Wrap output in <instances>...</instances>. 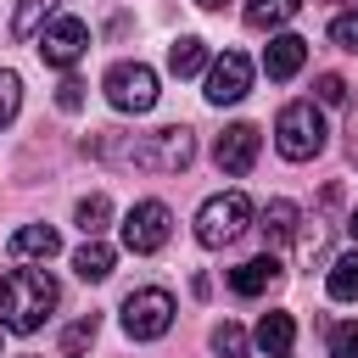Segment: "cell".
<instances>
[{
	"label": "cell",
	"mask_w": 358,
	"mask_h": 358,
	"mask_svg": "<svg viewBox=\"0 0 358 358\" xmlns=\"http://www.w3.org/2000/svg\"><path fill=\"white\" fill-rule=\"evenodd\" d=\"M56 280L45 268H11L0 274V330H17V336H34L50 313H56Z\"/></svg>",
	"instance_id": "obj_1"
},
{
	"label": "cell",
	"mask_w": 358,
	"mask_h": 358,
	"mask_svg": "<svg viewBox=\"0 0 358 358\" xmlns=\"http://www.w3.org/2000/svg\"><path fill=\"white\" fill-rule=\"evenodd\" d=\"M274 151L285 162H313L324 151V112L313 101H291L274 117Z\"/></svg>",
	"instance_id": "obj_2"
},
{
	"label": "cell",
	"mask_w": 358,
	"mask_h": 358,
	"mask_svg": "<svg viewBox=\"0 0 358 358\" xmlns=\"http://www.w3.org/2000/svg\"><path fill=\"white\" fill-rule=\"evenodd\" d=\"M123 162L151 168V173H179V168L196 162V134H190L185 123H173V129H151V134H140V140L123 145Z\"/></svg>",
	"instance_id": "obj_3"
},
{
	"label": "cell",
	"mask_w": 358,
	"mask_h": 358,
	"mask_svg": "<svg viewBox=\"0 0 358 358\" xmlns=\"http://www.w3.org/2000/svg\"><path fill=\"white\" fill-rule=\"evenodd\" d=\"M246 224H252V201H246L241 190H218V196H207V201H201V213H196V241L218 252V246L241 241V235H246Z\"/></svg>",
	"instance_id": "obj_4"
},
{
	"label": "cell",
	"mask_w": 358,
	"mask_h": 358,
	"mask_svg": "<svg viewBox=\"0 0 358 358\" xmlns=\"http://www.w3.org/2000/svg\"><path fill=\"white\" fill-rule=\"evenodd\" d=\"M101 90H106L112 112H129V117H140V112L157 106V73L145 62H112L106 78H101Z\"/></svg>",
	"instance_id": "obj_5"
},
{
	"label": "cell",
	"mask_w": 358,
	"mask_h": 358,
	"mask_svg": "<svg viewBox=\"0 0 358 358\" xmlns=\"http://www.w3.org/2000/svg\"><path fill=\"white\" fill-rule=\"evenodd\" d=\"M173 296L162 291V285H140V291H129L123 296V330H129V341H157V336H168L173 330Z\"/></svg>",
	"instance_id": "obj_6"
},
{
	"label": "cell",
	"mask_w": 358,
	"mask_h": 358,
	"mask_svg": "<svg viewBox=\"0 0 358 358\" xmlns=\"http://www.w3.org/2000/svg\"><path fill=\"white\" fill-rule=\"evenodd\" d=\"M168 229H173V213H168V201H157V196H145V201H134V207L123 213V246H129L134 257L162 252V246H168Z\"/></svg>",
	"instance_id": "obj_7"
},
{
	"label": "cell",
	"mask_w": 358,
	"mask_h": 358,
	"mask_svg": "<svg viewBox=\"0 0 358 358\" xmlns=\"http://www.w3.org/2000/svg\"><path fill=\"white\" fill-rule=\"evenodd\" d=\"M84 50H90V22H84V17L56 11V17L39 28V56H45V67H62V73H67Z\"/></svg>",
	"instance_id": "obj_8"
},
{
	"label": "cell",
	"mask_w": 358,
	"mask_h": 358,
	"mask_svg": "<svg viewBox=\"0 0 358 358\" xmlns=\"http://www.w3.org/2000/svg\"><path fill=\"white\" fill-rule=\"evenodd\" d=\"M246 90H252V56H241V50H224V56H213L207 62V101L213 106H235V101H246Z\"/></svg>",
	"instance_id": "obj_9"
},
{
	"label": "cell",
	"mask_w": 358,
	"mask_h": 358,
	"mask_svg": "<svg viewBox=\"0 0 358 358\" xmlns=\"http://www.w3.org/2000/svg\"><path fill=\"white\" fill-rule=\"evenodd\" d=\"M257 151H263V129L257 123H229L218 134V145H213V162H218V173L241 179V173L257 168Z\"/></svg>",
	"instance_id": "obj_10"
},
{
	"label": "cell",
	"mask_w": 358,
	"mask_h": 358,
	"mask_svg": "<svg viewBox=\"0 0 358 358\" xmlns=\"http://www.w3.org/2000/svg\"><path fill=\"white\" fill-rule=\"evenodd\" d=\"M302 62H308V39H302V34H274V39L263 45V73H268L274 84L296 78Z\"/></svg>",
	"instance_id": "obj_11"
},
{
	"label": "cell",
	"mask_w": 358,
	"mask_h": 358,
	"mask_svg": "<svg viewBox=\"0 0 358 358\" xmlns=\"http://www.w3.org/2000/svg\"><path fill=\"white\" fill-rule=\"evenodd\" d=\"M268 285H280V257H274V252L246 257V263L229 268V291H235V296H263Z\"/></svg>",
	"instance_id": "obj_12"
},
{
	"label": "cell",
	"mask_w": 358,
	"mask_h": 358,
	"mask_svg": "<svg viewBox=\"0 0 358 358\" xmlns=\"http://www.w3.org/2000/svg\"><path fill=\"white\" fill-rule=\"evenodd\" d=\"M296 229H302V213H296V201L274 196V201L263 207V235H268V246H285V241H296Z\"/></svg>",
	"instance_id": "obj_13"
},
{
	"label": "cell",
	"mask_w": 358,
	"mask_h": 358,
	"mask_svg": "<svg viewBox=\"0 0 358 358\" xmlns=\"http://www.w3.org/2000/svg\"><path fill=\"white\" fill-rule=\"evenodd\" d=\"M112 263H117V252H112L101 235H84V246L73 252V268H78V280H106V274H112Z\"/></svg>",
	"instance_id": "obj_14"
},
{
	"label": "cell",
	"mask_w": 358,
	"mask_h": 358,
	"mask_svg": "<svg viewBox=\"0 0 358 358\" xmlns=\"http://www.w3.org/2000/svg\"><path fill=\"white\" fill-rule=\"evenodd\" d=\"M296 11H302V0H246V28L274 34V28H285Z\"/></svg>",
	"instance_id": "obj_15"
},
{
	"label": "cell",
	"mask_w": 358,
	"mask_h": 358,
	"mask_svg": "<svg viewBox=\"0 0 358 358\" xmlns=\"http://www.w3.org/2000/svg\"><path fill=\"white\" fill-rule=\"evenodd\" d=\"M168 73H173V78H196V73H207V45H201L196 34L173 39V45H168Z\"/></svg>",
	"instance_id": "obj_16"
},
{
	"label": "cell",
	"mask_w": 358,
	"mask_h": 358,
	"mask_svg": "<svg viewBox=\"0 0 358 358\" xmlns=\"http://www.w3.org/2000/svg\"><path fill=\"white\" fill-rule=\"evenodd\" d=\"M62 11V0H17V17H11V39H39V28Z\"/></svg>",
	"instance_id": "obj_17"
},
{
	"label": "cell",
	"mask_w": 358,
	"mask_h": 358,
	"mask_svg": "<svg viewBox=\"0 0 358 358\" xmlns=\"http://www.w3.org/2000/svg\"><path fill=\"white\" fill-rule=\"evenodd\" d=\"M56 229L50 224H22L17 235H11V257H56Z\"/></svg>",
	"instance_id": "obj_18"
},
{
	"label": "cell",
	"mask_w": 358,
	"mask_h": 358,
	"mask_svg": "<svg viewBox=\"0 0 358 358\" xmlns=\"http://www.w3.org/2000/svg\"><path fill=\"white\" fill-rule=\"evenodd\" d=\"M291 341H296V319L291 313H263L257 319V347L263 352H291Z\"/></svg>",
	"instance_id": "obj_19"
},
{
	"label": "cell",
	"mask_w": 358,
	"mask_h": 358,
	"mask_svg": "<svg viewBox=\"0 0 358 358\" xmlns=\"http://www.w3.org/2000/svg\"><path fill=\"white\" fill-rule=\"evenodd\" d=\"M324 285H330L336 302H358V246L341 252V257L330 263V280H324Z\"/></svg>",
	"instance_id": "obj_20"
},
{
	"label": "cell",
	"mask_w": 358,
	"mask_h": 358,
	"mask_svg": "<svg viewBox=\"0 0 358 358\" xmlns=\"http://www.w3.org/2000/svg\"><path fill=\"white\" fill-rule=\"evenodd\" d=\"M73 218H78V229H84V235H101V229H106V218H112L106 190H90V196L78 201V213H73Z\"/></svg>",
	"instance_id": "obj_21"
},
{
	"label": "cell",
	"mask_w": 358,
	"mask_h": 358,
	"mask_svg": "<svg viewBox=\"0 0 358 358\" xmlns=\"http://www.w3.org/2000/svg\"><path fill=\"white\" fill-rule=\"evenodd\" d=\"M95 330H101V319L95 313H84V319H73L67 330H62V358H78L90 341H95Z\"/></svg>",
	"instance_id": "obj_22"
},
{
	"label": "cell",
	"mask_w": 358,
	"mask_h": 358,
	"mask_svg": "<svg viewBox=\"0 0 358 358\" xmlns=\"http://www.w3.org/2000/svg\"><path fill=\"white\" fill-rule=\"evenodd\" d=\"M213 352H218V358H246V330L229 324V319L213 324Z\"/></svg>",
	"instance_id": "obj_23"
},
{
	"label": "cell",
	"mask_w": 358,
	"mask_h": 358,
	"mask_svg": "<svg viewBox=\"0 0 358 358\" xmlns=\"http://www.w3.org/2000/svg\"><path fill=\"white\" fill-rule=\"evenodd\" d=\"M17 106H22V78L11 67H0V129L17 117Z\"/></svg>",
	"instance_id": "obj_24"
},
{
	"label": "cell",
	"mask_w": 358,
	"mask_h": 358,
	"mask_svg": "<svg viewBox=\"0 0 358 358\" xmlns=\"http://www.w3.org/2000/svg\"><path fill=\"white\" fill-rule=\"evenodd\" d=\"M330 45L336 50H358V11H336L330 17Z\"/></svg>",
	"instance_id": "obj_25"
},
{
	"label": "cell",
	"mask_w": 358,
	"mask_h": 358,
	"mask_svg": "<svg viewBox=\"0 0 358 358\" xmlns=\"http://www.w3.org/2000/svg\"><path fill=\"white\" fill-rule=\"evenodd\" d=\"M330 358H358V324L352 319L330 330Z\"/></svg>",
	"instance_id": "obj_26"
},
{
	"label": "cell",
	"mask_w": 358,
	"mask_h": 358,
	"mask_svg": "<svg viewBox=\"0 0 358 358\" xmlns=\"http://www.w3.org/2000/svg\"><path fill=\"white\" fill-rule=\"evenodd\" d=\"M313 95H319V106H341V101H347V78H341V73H324V78L313 84Z\"/></svg>",
	"instance_id": "obj_27"
},
{
	"label": "cell",
	"mask_w": 358,
	"mask_h": 358,
	"mask_svg": "<svg viewBox=\"0 0 358 358\" xmlns=\"http://www.w3.org/2000/svg\"><path fill=\"white\" fill-rule=\"evenodd\" d=\"M56 106H62V112H78V106H84V84H78V78H62V84H56Z\"/></svg>",
	"instance_id": "obj_28"
},
{
	"label": "cell",
	"mask_w": 358,
	"mask_h": 358,
	"mask_svg": "<svg viewBox=\"0 0 358 358\" xmlns=\"http://www.w3.org/2000/svg\"><path fill=\"white\" fill-rule=\"evenodd\" d=\"M347 229H352V241H358V207H352V218H347Z\"/></svg>",
	"instance_id": "obj_29"
},
{
	"label": "cell",
	"mask_w": 358,
	"mask_h": 358,
	"mask_svg": "<svg viewBox=\"0 0 358 358\" xmlns=\"http://www.w3.org/2000/svg\"><path fill=\"white\" fill-rule=\"evenodd\" d=\"M196 6H207V11H218V6H224V0H196Z\"/></svg>",
	"instance_id": "obj_30"
},
{
	"label": "cell",
	"mask_w": 358,
	"mask_h": 358,
	"mask_svg": "<svg viewBox=\"0 0 358 358\" xmlns=\"http://www.w3.org/2000/svg\"><path fill=\"white\" fill-rule=\"evenodd\" d=\"M268 358H285V352H268Z\"/></svg>",
	"instance_id": "obj_31"
}]
</instances>
